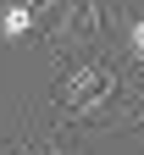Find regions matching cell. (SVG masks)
<instances>
[{
    "label": "cell",
    "instance_id": "obj_1",
    "mask_svg": "<svg viewBox=\"0 0 144 155\" xmlns=\"http://www.w3.org/2000/svg\"><path fill=\"white\" fill-rule=\"evenodd\" d=\"M122 100V72L105 61V45H78L55 55V89H50V116L67 127L105 122V111Z\"/></svg>",
    "mask_w": 144,
    "mask_h": 155
},
{
    "label": "cell",
    "instance_id": "obj_2",
    "mask_svg": "<svg viewBox=\"0 0 144 155\" xmlns=\"http://www.w3.org/2000/svg\"><path fill=\"white\" fill-rule=\"evenodd\" d=\"M17 155H89V150L78 144V127L55 122V116H50V127H39L22 111L17 116Z\"/></svg>",
    "mask_w": 144,
    "mask_h": 155
},
{
    "label": "cell",
    "instance_id": "obj_3",
    "mask_svg": "<svg viewBox=\"0 0 144 155\" xmlns=\"http://www.w3.org/2000/svg\"><path fill=\"white\" fill-rule=\"evenodd\" d=\"M105 39H111V50H116L133 72H144V11L105 6Z\"/></svg>",
    "mask_w": 144,
    "mask_h": 155
}]
</instances>
